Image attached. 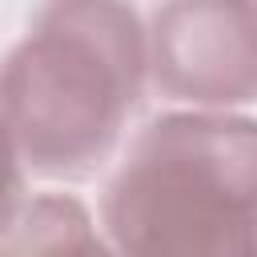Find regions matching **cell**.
Segmentation results:
<instances>
[{
  "instance_id": "277c9868",
  "label": "cell",
  "mask_w": 257,
  "mask_h": 257,
  "mask_svg": "<svg viewBox=\"0 0 257 257\" xmlns=\"http://www.w3.org/2000/svg\"><path fill=\"white\" fill-rule=\"evenodd\" d=\"M0 257H112L92 213L72 193H40L0 225Z\"/></svg>"
},
{
  "instance_id": "5b68a950",
  "label": "cell",
  "mask_w": 257,
  "mask_h": 257,
  "mask_svg": "<svg viewBox=\"0 0 257 257\" xmlns=\"http://www.w3.org/2000/svg\"><path fill=\"white\" fill-rule=\"evenodd\" d=\"M20 185H24V177H20V153H16L12 137H8V128L0 124V225L16 213Z\"/></svg>"
},
{
  "instance_id": "6da1fadb",
  "label": "cell",
  "mask_w": 257,
  "mask_h": 257,
  "mask_svg": "<svg viewBox=\"0 0 257 257\" xmlns=\"http://www.w3.org/2000/svg\"><path fill=\"white\" fill-rule=\"evenodd\" d=\"M145 76L149 48L137 8L52 4L0 64V124L36 173L76 177L108 157Z\"/></svg>"
},
{
  "instance_id": "7a4b0ae2",
  "label": "cell",
  "mask_w": 257,
  "mask_h": 257,
  "mask_svg": "<svg viewBox=\"0 0 257 257\" xmlns=\"http://www.w3.org/2000/svg\"><path fill=\"white\" fill-rule=\"evenodd\" d=\"M112 257H257V120L165 112L104 189Z\"/></svg>"
},
{
  "instance_id": "3957f363",
  "label": "cell",
  "mask_w": 257,
  "mask_h": 257,
  "mask_svg": "<svg viewBox=\"0 0 257 257\" xmlns=\"http://www.w3.org/2000/svg\"><path fill=\"white\" fill-rule=\"evenodd\" d=\"M153 84L197 112H233L257 100V8L181 0L145 28Z\"/></svg>"
},
{
  "instance_id": "8992f818",
  "label": "cell",
  "mask_w": 257,
  "mask_h": 257,
  "mask_svg": "<svg viewBox=\"0 0 257 257\" xmlns=\"http://www.w3.org/2000/svg\"><path fill=\"white\" fill-rule=\"evenodd\" d=\"M253 8H257V4H253Z\"/></svg>"
}]
</instances>
